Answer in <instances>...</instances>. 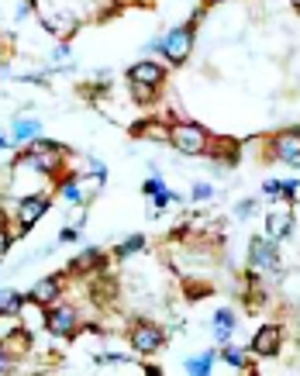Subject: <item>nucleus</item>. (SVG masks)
Here are the masks:
<instances>
[{
  "label": "nucleus",
  "instance_id": "1",
  "mask_svg": "<svg viewBox=\"0 0 300 376\" xmlns=\"http://www.w3.org/2000/svg\"><path fill=\"white\" fill-rule=\"evenodd\" d=\"M169 138H173V145H176L180 152H186V156H200L204 145H207V135H204V128H197V125H176V128L169 132Z\"/></svg>",
  "mask_w": 300,
  "mask_h": 376
},
{
  "label": "nucleus",
  "instance_id": "2",
  "mask_svg": "<svg viewBox=\"0 0 300 376\" xmlns=\"http://www.w3.org/2000/svg\"><path fill=\"white\" fill-rule=\"evenodd\" d=\"M190 45H193V32H190V28H176V32H169V39L162 42V52H166L169 63H183V59L190 56Z\"/></svg>",
  "mask_w": 300,
  "mask_h": 376
},
{
  "label": "nucleus",
  "instance_id": "3",
  "mask_svg": "<svg viewBox=\"0 0 300 376\" xmlns=\"http://www.w3.org/2000/svg\"><path fill=\"white\" fill-rule=\"evenodd\" d=\"M131 83H138V87H156V83H162V66L159 63H135L131 66Z\"/></svg>",
  "mask_w": 300,
  "mask_h": 376
},
{
  "label": "nucleus",
  "instance_id": "4",
  "mask_svg": "<svg viewBox=\"0 0 300 376\" xmlns=\"http://www.w3.org/2000/svg\"><path fill=\"white\" fill-rule=\"evenodd\" d=\"M45 324H49L52 335H73V328H76V311H73V307H56Z\"/></svg>",
  "mask_w": 300,
  "mask_h": 376
},
{
  "label": "nucleus",
  "instance_id": "5",
  "mask_svg": "<svg viewBox=\"0 0 300 376\" xmlns=\"http://www.w3.org/2000/svg\"><path fill=\"white\" fill-rule=\"evenodd\" d=\"M131 342H135L138 352H156V348L162 345V331L152 328V324H138V328L131 331Z\"/></svg>",
  "mask_w": 300,
  "mask_h": 376
},
{
  "label": "nucleus",
  "instance_id": "6",
  "mask_svg": "<svg viewBox=\"0 0 300 376\" xmlns=\"http://www.w3.org/2000/svg\"><path fill=\"white\" fill-rule=\"evenodd\" d=\"M45 211H49V197H28V200H21V211L18 214H21V224L32 228Z\"/></svg>",
  "mask_w": 300,
  "mask_h": 376
},
{
  "label": "nucleus",
  "instance_id": "7",
  "mask_svg": "<svg viewBox=\"0 0 300 376\" xmlns=\"http://www.w3.org/2000/svg\"><path fill=\"white\" fill-rule=\"evenodd\" d=\"M272 145H276V156H279V159H286V163L300 159V132H286V135H279Z\"/></svg>",
  "mask_w": 300,
  "mask_h": 376
},
{
  "label": "nucleus",
  "instance_id": "8",
  "mask_svg": "<svg viewBox=\"0 0 300 376\" xmlns=\"http://www.w3.org/2000/svg\"><path fill=\"white\" fill-rule=\"evenodd\" d=\"M290 221H293L290 207H279V211H272V214H269V221H266V235H269V238H283V235L290 231Z\"/></svg>",
  "mask_w": 300,
  "mask_h": 376
},
{
  "label": "nucleus",
  "instance_id": "9",
  "mask_svg": "<svg viewBox=\"0 0 300 376\" xmlns=\"http://www.w3.org/2000/svg\"><path fill=\"white\" fill-rule=\"evenodd\" d=\"M276 345H279V331H276V328H262V331L255 335V342H252V348H255L259 355H272Z\"/></svg>",
  "mask_w": 300,
  "mask_h": 376
},
{
  "label": "nucleus",
  "instance_id": "10",
  "mask_svg": "<svg viewBox=\"0 0 300 376\" xmlns=\"http://www.w3.org/2000/svg\"><path fill=\"white\" fill-rule=\"evenodd\" d=\"M56 297H59V283L56 280H39L32 286V300H39V304H52Z\"/></svg>",
  "mask_w": 300,
  "mask_h": 376
},
{
  "label": "nucleus",
  "instance_id": "11",
  "mask_svg": "<svg viewBox=\"0 0 300 376\" xmlns=\"http://www.w3.org/2000/svg\"><path fill=\"white\" fill-rule=\"evenodd\" d=\"M252 262H255V266H272V262H276V252L269 249V242H262V238L252 242Z\"/></svg>",
  "mask_w": 300,
  "mask_h": 376
},
{
  "label": "nucleus",
  "instance_id": "12",
  "mask_svg": "<svg viewBox=\"0 0 300 376\" xmlns=\"http://www.w3.org/2000/svg\"><path fill=\"white\" fill-rule=\"evenodd\" d=\"M231 324H235V317H231L228 311H217V314H214V328H217V342H228V335H231Z\"/></svg>",
  "mask_w": 300,
  "mask_h": 376
},
{
  "label": "nucleus",
  "instance_id": "13",
  "mask_svg": "<svg viewBox=\"0 0 300 376\" xmlns=\"http://www.w3.org/2000/svg\"><path fill=\"white\" fill-rule=\"evenodd\" d=\"M21 307V297L14 290H0V314H14Z\"/></svg>",
  "mask_w": 300,
  "mask_h": 376
},
{
  "label": "nucleus",
  "instance_id": "14",
  "mask_svg": "<svg viewBox=\"0 0 300 376\" xmlns=\"http://www.w3.org/2000/svg\"><path fill=\"white\" fill-rule=\"evenodd\" d=\"M186 373H193V376H207V373H211V355H197V359H190V362H186Z\"/></svg>",
  "mask_w": 300,
  "mask_h": 376
},
{
  "label": "nucleus",
  "instance_id": "15",
  "mask_svg": "<svg viewBox=\"0 0 300 376\" xmlns=\"http://www.w3.org/2000/svg\"><path fill=\"white\" fill-rule=\"evenodd\" d=\"M39 135V121H18L14 125V138H32Z\"/></svg>",
  "mask_w": 300,
  "mask_h": 376
},
{
  "label": "nucleus",
  "instance_id": "16",
  "mask_svg": "<svg viewBox=\"0 0 300 376\" xmlns=\"http://www.w3.org/2000/svg\"><path fill=\"white\" fill-rule=\"evenodd\" d=\"M138 249H142V238L135 235V238H128V242L118 249V255H131V252H138Z\"/></svg>",
  "mask_w": 300,
  "mask_h": 376
},
{
  "label": "nucleus",
  "instance_id": "17",
  "mask_svg": "<svg viewBox=\"0 0 300 376\" xmlns=\"http://www.w3.org/2000/svg\"><path fill=\"white\" fill-rule=\"evenodd\" d=\"M8 245H11V238H8V231H0V259L8 255Z\"/></svg>",
  "mask_w": 300,
  "mask_h": 376
},
{
  "label": "nucleus",
  "instance_id": "18",
  "mask_svg": "<svg viewBox=\"0 0 300 376\" xmlns=\"http://www.w3.org/2000/svg\"><path fill=\"white\" fill-rule=\"evenodd\" d=\"M224 355H228V362H231V366H242V355H238V352H235V348H228V352H224Z\"/></svg>",
  "mask_w": 300,
  "mask_h": 376
},
{
  "label": "nucleus",
  "instance_id": "19",
  "mask_svg": "<svg viewBox=\"0 0 300 376\" xmlns=\"http://www.w3.org/2000/svg\"><path fill=\"white\" fill-rule=\"evenodd\" d=\"M66 197H69V200H76V197H80V190H76V183H69V187H66Z\"/></svg>",
  "mask_w": 300,
  "mask_h": 376
},
{
  "label": "nucleus",
  "instance_id": "20",
  "mask_svg": "<svg viewBox=\"0 0 300 376\" xmlns=\"http://www.w3.org/2000/svg\"><path fill=\"white\" fill-rule=\"evenodd\" d=\"M0 149H4V135H0Z\"/></svg>",
  "mask_w": 300,
  "mask_h": 376
}]
</instances>
